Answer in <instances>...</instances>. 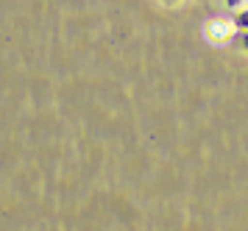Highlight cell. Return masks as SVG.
<instances>
[{"instance_id":"obj_1","label":"cell","mask_w":248,"mask_h":231,"mask_svg":"<svg viewBox=\"0 0 248 231\" xmlns=\"http://www.w3.org/2000/svg\"><path fill=\"white\" fill-rule=\"evenodd\" d=\"M234 28L237 31H248V6H237L234 9Z\"/></svg>"},{"instance_id":"obj_2","label":"cell","mask_w":248,"mask_h":231,"mask_svg":"<svg viewBox=\"0 0 248 231\" xmlns=\"http://www.w3.org/2000/svg\"><path fill=\"white\" fill-rule=\"evenodd\" d=\"M234 39H237V47H240L243 53H248V31H237Z\"/></svg>"},{"instance_id":"obj_3","label":"cell","mask_w":248,"mask_h":231,"mask_svg":"<svg viewBox=\"0 0 248 231\" xmlns=\"http://www.w3.org/2000/svg\"><path fill=\"white\" fill-rule=\"evenodd\" d=\"M223 3H226V6H229V9H232V11H234L237 6H243V3H246V0H223Z\"/></svg>"},{"instance_id":"obj_4","label":"cell","mask_w":248,"mask_h":231,"mask_svg":"<svg viewBox=\"0 0 248 231\" xmlns=\"http://www.w3.org/2000/svg\"><path fill=\"white\" fill-rule=\"evenodd\" d=\"M159 3H165V6H179L181 0H159Z\"/></svg>"},{"instance_id":"obj_5","label":"cell","mask_w":248,"mask_h":231,"mask_svg":"<svg viewBox=\"0 0 248 231\" xmlns=\"http://www.w3.org/2000/svg\"><path fill=\"white\" fill-rule=\"evenodd\" d=\"M246 6H248V0H246Z\"/></svg>"}]
</instances>
